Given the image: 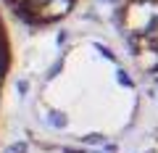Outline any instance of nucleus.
Listing matches in <instances>:
<instances>
[{"label":"nucleus","mask_w":158,"mask_h":153,"mask_svg":"<svg viewBox=\"0 0 158 153\" xmlns=\"http://www.w3.org/2000/svg\"><path fill=\"white\" fill-rule=\"evenodd\" d=\"M142 106L132 63L100 37L63 42L32 90V116L48 140L98 148L124 137Z\"/></svg>","instance_id":"f257e3e1"},{"label":"nucleus","mask_w":158,"mask_h":153,"mask_svg":"<svg viewBox=\"0 0 158 153\" xmlns=\"http://www.w3.org/2000/svg\"><path fill=\"white\" fill-rule=\"evenodd\" d=\"M113 24L132 69L158 85V0H116Z\"/></svg>","instance_id":"f03ea898"},{"label":"nucleus","mask_w":158,"mask_h":153,"mask_svg":"<svg viewBox=\"0 0 158 153\" xmlns=\"http://www.w3.org/2000/svg\"><path fill=\"white\" fill-rule=\"evenodd\" d=\"M79 0H0V8L11 13L27 29H53L63 24L74 11Z\"/></svg>","instance_id":"7ed1b4c3"},{"label":"nucleus","mask_w":158,"mask_h":153,"mask_svg":"<svg viewBox=\"0 0 158 153\" xmlns=\"http://www.w3.org/2000/svg\"><path fill=\"white\" fill-rule=\"evenodd\" d=\"M13 66V42H11V29H8L6 11L0 8V106H3V92H6L8 77Z\"/></svg>","instance_id":"20e7f679"},{"label":"nucleus","mask_w":158,"mask_h":153,"mask_svg":"<svg viewBox=\"0 0 158 153\" xmlns=\"http://www.w3.org/2000/svg\"><path fill=\"white\" fill-rule=\"evenodd\" d=\"M11 153H100L98 148H85V145H71V142H58V140H29L24 145H16Z\"/></svg>","instance_id":"39448f33"},{"label":"nucleus","mask_w":158,"mask_h":153,"mask_svg":"<svg viewBox=\"0 0 158 153\" xmlns=\"http://www.w3.org/2000/svg\"><path fill=\"white\" fill-rule=\"evenodd\" d=\"M153 153H158V145H156V151H153Z\"/></svg>","instance_id":"423d86ee"}]
</instances>
